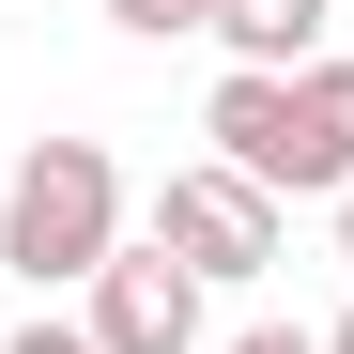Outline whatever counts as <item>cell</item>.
Listing matches in <instances>:
<instances>
[{
	"label": "cell",
	"instance_id": "30bf717a",
	"mask_svg": "<svg viewBox=\"0 0 354 354\" xmlns=\"http://www.w3.org/2000/svg\"><path fill=\"white\" fill-rule=\"evenodd\" d=\"M324 354H354V308H339V324H324Z\"/></svg>",
	"mask_w": 354,
	"mask_h": 354
},
{
	"label": "cell",
	"instance_id": "277c9868",
	"mask_svg": "<svg viewBox=\"0 0 354 354\" xmlns=\"http://www.w3.org/2000/svg\"><path fill=\"white\" fill-rule=\"evenodd\" d=\"M277 201H354V62L339 46L292 77V169H277Z\"/></svg>",
	"mask_w": 354,
	"mask_h": 354
},
{
	"label": "cell",
	"instance_id": "ba28073f",
	"mask_svg": "<svg viewBox=\"0 0 354 354\" xmlns=\"http://www.w3.org/2000/svg\"><path fill=\"white\" fill-rule=\"evenodd\" d=\"M0 354H93V324H16Z\"/></svg>",
	"mask_w": 354,
	"mask_h": 354
},
{
	"label": "cell",
	"instance_id": "5b68a950",
	"mask_svg": "<svg viewBox=\"0 0 354 354\" xmlns=\"http://www.w3.org/2000/svg\"><path fill=\"white\" fill-rule=\"evenodd\" d=\"M201 139H216V169H247V185L277 201V169H292V77H216L201 93Z\"/></svg>",
	"mask_w": 354,
	"mask_h": 354
},
{
	"label": "cell",
	"instance_id": "9c48e42d",
	"mask_svg": "<svg viewBox=\"0 0 354 354\" xmlns=\"http://www.w3.org/2000/svg\"><path fill=\"white\" fill-rule=\"evenodd\" d=\"M231 354H324L308 324H247V339H231Z\"/></svg>",
	"mask_w": 354,
	"mask_h": 354
},
{
	"label": "cell",
	"instance_id": "3957f363",
	"mask_svg": "<svg viewBox=\"0 0 354 354\" xmlns=\"http://www.w3.org/2000/svg\"><path fill=\"white\" fill-rule=\"evenodd\" d=\"M77 324H93V354H201V277L169 262V247H124V262L93 277Z\"/></svg>",
	"mask_w": 354,
	"mask_h": 354
},
{
	"label": "cell",
	"instance_id": "8992f818",
	"mask_svg": "<svg viewBox=\"0 0 354 354\" xmlns=\"http://www.w3.org/2000/svg\"><path fill=\"white\" fill-rule=\"evenodd\" d=\"M324 16L339 0H216V46H231V77H308L324 62Z\"/></svg>",
	"mask_w": 354,
	"mask_h": 354
},
{
	"label": "cell",
	"instance_id": "6da1fadb",
	"mask_svg": "<svg viewBox=\"0 0 354 354\" xmlns=\"http://www.w3.org/2000/svg\"><path fill=\"white\" fill-rule=\"evenodd\" d=\"M0 262L31 292H93L124 262V169H108V139H31L16 154V185H0Z\"/></svg>",
	"mask_w": 354,
	"mask_h": 354
},
{
	"label": "cell",
	"instance_id": "52a82bcc",
	"mask_svg": "<svg viewBox=\"0 0 354 354\" xmlns=\"http://www.w3.org/2000/svg\"><path fill=\"white\" fill-rule=\"evenodd\" d=\"M108 31H139V46H169V31H216V0H108Z\"/></svg>",
	"mask_w": 354,
	"mask_h": 354
},
{
	"label": "cell",
	"instance_id": "8fae6325",
	"mask_svg": "<svg viewBox=\"0 0 354 354\" xmlns=\"http://www.w3.org/2000/svg\"><path fill=\"white\" fill-rule=\"evenodd\" d=\"M339 262H354V201H339Z\"/></svg>",
	"mask_w": 354,
	"mask_h": 354
},
{
	"label": "cell",
	"instance_id": "7a4b0ae2",
	"mask_svg": "<svg viewBox=\"0 0 354 354\" xmlns=\"http://www.w3.org/2000/svg\"><path fill=\"white\" fill-rule=\"evenodd\" d=\"M154 247L169 262H185L201 292H247V277H277V201L247 185V169H169V185H154Z\"/></svg>",
	"mask_w": 354,
	"mask_h": 354
}]
</instances>
